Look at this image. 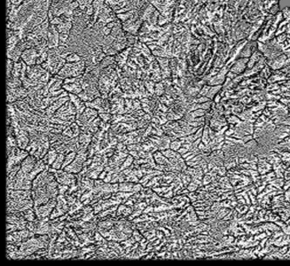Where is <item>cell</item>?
<instances>
[{"instance_id": "1", "label": "cell", "mask_w": 290, "mask_h": 266, "mask_svg": "<svg viewBox=\"0 0 290 266\" xmlns=\"http://www.w3.org/2000/svg\"><path fill=\"white\" fill-rule=\"evenodd\" d=\"M84 67L85 62L83 61L66 63L58 73V74L60 77L64 79L77 77L81 76L84 70Z\"/></svg>"}, {"instance_id": "2", "label": "cell", "mask_w": 290, "mask_h": 266, "mask_svg": "<svg viewBox=\"0 0 290 266\" xmlns=\"http://www.w3.org/2000/svg\"><path fill=\"white\" fill-rule=\"evenodd\" d=\"M37 161L38 160L34 156L30 154L23 160L20 163V169L25 173H29L34 168Z\"/></svg>"}, {"instance_id": "3", "label": "cell", "mask_w": 290, "mask_h": 266, "mask_svg": "<svg viewBox=\"0 0 290 266\" xmlns=\"http://www.w3.org/2000/svg\"><path fill=\"white\" fill-rule=\"evenodd\" d=\"M37 52L35 50H26L22 53V58L26 64L30 65H32L36 62Z\"/></svg>"}, {"instance_id": "4", "label": "cell", "mask_w": 290, "mask_h": 266, "mask_svg": "<svg viewBox=\"0 0 290 266\" xmlns=\"http://www.w3.org/2000/svg\"><path fill=\"white\" fill-rule=\"evenodd\" d=\"M65 155L62 153H60L58 154L56 159L55 160L53 163L52 164L51 167L53 169L59 170L60 168H61V166L63 165V161L65 159Z\"/></svg>"}, {"instance_id": "5", "label": "cell", "mask_w": 290, "mask_h": 266, "mask_svg": "<svg viewBox=\"0 0 290 266\" xmlns=\"http://www.w3.org/2000/svg\"><path fill=\"white\" fill-rule=\"evenodd\" d=\"M75 157H76V153L74 151L70 152V153H69V154H67L65 157V159L63 161V165H62L61 169L63 170L66 166H67L68 165L70 164L75 159Z\"/></svg>"}, {"instance_id": "6", "label": "cell", "mask_w": 290, "mask_h": 266, "mask_svg": "<svg viewBox=\"0 0 290 266\" xmlns=\"http://www.w3.org/2000/svg\"><path fill=\"white\" fill-rule=\"evenodd\" d=\"M48 156V165H52L55 160L56 159L58 154L57 151L54 149H52L49 151L48 153L46 154Z\"/></svg>"}, {"instance_id": "7", "label": "cell", "mask_w": 290, "mask_h": 266, "mask_svg": "<svg viewBox=\"0 0 290 266\" xmlns=\"http://www.w3.org/2000/svg\"><path fill=\"white\" fill-rule=\"evenodd\" d=\"M66 61L69 62H79L81 61V57L76 53H71L66 57Z\"/></svg>"}, {"instance_id": "8", "label": "cell", "mask_w": 290, "mask_h": 266, "mask_svg": "<svg viewBox=\"0 0 290 266\" xmlns=\"http://www.w3.org/2000/svg\"><path fill=\"white\" fill-rule=\"evenodd\" d=\"M21 65V63H15V65H14V67L11 72V74L14 77L17 78L20 75V72L22 68Z\"/></svg>"}, {"instance_id": "9", "label": "cell", "mask_w": 290, "mask_h": 266, "mask_svg": "<svg viewBox=\"0 0 290 266\" xmlns=\"http://www.w3.org/2000/svg\"><path fill=\"white\" fill-rule=\"evenodd\" d=\"M8 84L11 88H14L16 87H19V86L21 85V82L20 80L16 79L15 77H14V79L12 80H10L9 79V81L8 82Z\"/></svg>"}, {"instance_id": "10", "label": "cell", "mask_w": 290, "mask_h": 266, "mask_svg": "<svg viewBox=\"0 0 290 266\" xmlns=\"http://www.w3.org/2000/svg\"><path fill=\"white\" fill-rule=\"evenodd\" d=\"M14 67L13 62L11 60V59L8 60V71H7V79H9L10 78V74L13 71Z\"/></svg>"}, {"instance_id": "11", "label": "cell", "mask_w": 290, "mask_h": 266, "mask_svg": "<svg viewBox=\"0 0 290 266\" xmlns=\"http://www.w3.org/2000/svg\"><path fill=\"white\" fill-rule=\"evenodd\" d=\"M58 194L60 195H64L65 193L69 190V187L67 185H64L61 184H58Z\"/></svg>"}, {"instance_id": "12", "label": "cell", "mask_w": 290, "mask_h": 266, "mask_svg": "<svg viewBox=\"0 0 290 266\" xmlns=\"http://www.w3.org/2000/svg\"><path fill=\"white\" fill-rule=\"evenodd\" d=\"M107 175V171L104 170V171H103L102 173H101L99 175V177H99L100 179H102V180H103L106 177Z\"/></svg>"}]
</instances>
